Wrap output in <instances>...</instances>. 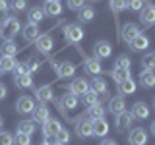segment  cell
<instances>
[{
  "label": "cell",
  "instance_id": "1",
  "mask_svg": "<svg viewBox=\"0 0 155 145\" xmlns=\"http://www.w3.org/2000/svg\"><path fill=\"white\" fill-rule=\"evenodd\" d=\"M19 31L21 23L16 16H4L0 19V37H4V41H14Z\"/></svg>",
  "mask_w": 155,
  "mask_h": 145
},
{
  "label": "cell",
  "instance_id": "2",
  "mask_svg": "<svg viewBox=\"0 0 155 145\" xmlns=\"http://www.w3.org/2000/svg\"><path fill=\"white\" fill-rule=\"evenodd\" d=\"M84 37H85V31L78 23H70V25L64 27V39L68 45H80L84 41Z\"/></svg>",
  "mask_w": 155,
  "mask_h": 145
},
{
  "label": "cell",
  "instance_id": "3",
  "mask_svg": "<svg viewBox=\"0 0 155 145\" xmlns=\"http://www.w3.org/2000/svg\"><path fill=\"white\" fill-rule=\"evenodd\" d=\"M78 50H80V54L84 56V70H85L87 76H93L95 77V76H99L101 72H103V66H101V62L97 60L95 56H87L80 47H78Z\"/></svg>",
  "mask_w": 155,
  "mask_h": 145
},
{
  "label": "cell",
  "instance_id": "4",
  "mask_svg": "<svg viewBox=\"0 0 155 145\" xmlns=\"http://www.w3.org/2000/svg\"><path fill=\"white\" fill-rule=\"evenodd\" d=\"M51 66L54 68L58 79H68V77H74L76 76V66L70 64V62H56V60H52Z\"/></svg>",
  "mask_w": 155,
  "mask_h": 145
},
{
  "label": "cell",
  "instance_id": "5",
  "mask_svg": "<svg viewBox=\"0 0 155 145\" xmlns=\"http://www.w3.org/2000/svg\"><path fill=\"white\" fill-rule=\"evenodd\" d=\"M89 91V81L84 79V77H76V79L70 81V85H68V93H74L76 97H81L84 93Z\"/></svg>",
  "mask_w": 155,
  "mask_h": 145
},
{
  "label": "cell",
  "instance_id": "6",
  "mask_svg": "<svg viewBox=\"0 0 155 145\" xmlns=\"http://www.w3.org/2000/svg\"><path fill=\"white\" fill-rule=\"evenodd\" d=\"M76 135L81 139H87L93 135V124H91L89 118H81L76 122Z\"/></svg>",
  "mask_w": 155,
  "mask_h": 145
},
{
  "label": "cell",
  "instance_id": "7",
  "mask_svg": "<svg viewBox=\"0 0 155 145\" xmlns=\"http://www.w3.org/2000/svg\"><path fill=\"white\" fill-rule=\"evenodd\" d=\"M140 21H142L143 27H151L155 25V6L151 2H147L143 6V10L140 12Z\"/></svg>",
  "mask_w": 155,
  "mask_h": 145
},
{
  "label": "cell",
  "instance_id": "8",
  "mask_svg": "<svg viewBox=\"0 0 155 145\" xmlns=\"http://www.w3.org/2000/svg\"><path fill=\"white\" fill-rule=\"evenodd\" d=\"M132 122H134V116H132V112H128V110L118 112V114H116V120H114L116 130H118V132L130 130V128H132Z\"/></svg>",
  "mask_w": 155,
  "mask_h": 145
},
{
  "label": "cell",
  "instance_id": "9",
  "mask_svg": "<svg viewBox=\"0 0 155 145\" xmlns=\"http://www.w3.org/2000/svg\"><path fill=\"white\" fill-rule=\"evenodd\" d=\"M128 143L130 145H145L147 143V132L143 128H132L128 134Z\"/></svg>",
  "mask_w": 155,
  "mask_h": 145
},
{
  "label": "cell",
  "instance_id": "10",
  "mask_svg": "<svg viewBox=\"0 0 155 145\" xmlns=\"http://www.w3.org/2000/svg\"><path fill=\"white\" fill-rule=\"evenodd\" d=\"M93 54L97 60H105V58H109L113 54V47H110L109 41H97L93 47Z\"/></svg>",
  "mask_w": 155,
  "mask_h": 145
},
{
  "label": "cell",
  "instance_id": "11",
  "mask_svg": "<svg viewBox=\"0 0 155 145\" xmlns=\"http://www.w3.org/2000/svg\"><path fill=\"white\" fill-rule=\"evenodd\" d=\"M35 47H37L39 52L48 54V52L52 50V47H54V37L52 35H39L37 41H35Z\"/></svg>",
  "mask_w": 155,
  "mask_h": 145
},
{
  "label": "cell",
  "instance_id": "12",
  "mask_svg": "<svg viewBox=\"0 0 155 145\" xmlns=\"http://www.w3.org/2000/svg\"><path fill=\"white\" fill-rule=\"evenodd\" d=\"M56 106H58L60 112L72 110V108H76V106H78V97L74 93H66V95H62L60 101H56Z\"/></svg>",
  "mask_w": 155,
  "mask_h": 145
},
{
  "label": "cell",
  "instance_id": "13",
  "mask_svg": "<svg viewBox=\"0 0 155 145\" xmlns=\"http://www.w3.org/2000/svg\"><path fill=\"white\" fill-rule=\"evenodd\" d=\"M21 35L23 39H25L27 43H35L37 41V37L41 35V29H39L37 23H25V27H21Z\"/></svg>",
  "mask_w": 155,
  "mask_h": 145
},
{
  "label": "cell",
  "instance_id": "14",
  "mask_svg": "<svg viewBox=\"0 0 155 145\" xmlns=\"http://www.w3.org/2000/svg\"><path fill=\"white\" fill-rule=\"evenodd\" d=\"M16 108H18V112H19V114H31V112H33V108H35V103H33L31 97L21 95V97L18 99V103H16Z\"/></svg>",
  "mask_w": 155,
  "mask_h": 145
},
{
  "label": "cell",
  "instance_id": "15",
  "mask_svg": "<svg viewBox=\"0 0 155 145\" xmlns=\"http://www.w3.org/2000/svg\"><path fill=\"white\" fill-rule=\"evenodd\" d=\"M35 99L39 103H48V101H54V93H52V85H41L35 89Z\"/></svg>",
  "mask_w": 155,
  "mask_h": 145
},
{
  "label": "cell",
  "instance_id": "16",
  "mask_svg": "<svg viewBox=\"0 0 155 145\" xmlns=\"http://www.w3.org/2000/svg\"><path fill=\"white\" fill-rule=\"evenodd\" d=\"M43 12H45L47 18H58L62 14V4L54 2V0H45V4H43Z\"/></svg>",
  "mask_w": 155,
  "mask_h": 145
},
{
  "label": "cell",
  "instance_id": "17",
  "mask_svg": "<svg viewBox=\"0 0 155 145\" xmlns=\"http://www.w3.org/2000/svg\"><path fill=\"white\" fill-rule=\"evenodd\" d=\"M132 116H134V120H145L149 116V106L143 103V101H138V103H134L132 106Z\"/></svg>",
  "mask_w": 155,
  "mask_h": 145
},
{
  "label": "cell",
  "instance_id": "18",
  "mask_svg": "<svg viewBox=\"0 0 155 145\" xmlns=\"http://www.w3.org/2000/svg\"><path fill=\"white\" fill-rule=\"evenodd\" d=\"M138 77H140V85H142L143 89L155 87V70H142Z\"/></svg>",
  "mask_w": 155,
  "mask_h": 145
},
{
  "label": "cell",
  "instance_id": "19",
  "mask_svg": "<svg viewBox=\"0 0 155 145\" xmlns=\"http://www.w3.org/2000/svg\"><path fill=\"white\" fill-rule=\"evenodd\" d=\"M130 45V48L132 50H136V52H140V50H145V48L149 47V39H147V35H143V33H138L132 41L128 43Z\"/></svg>",
  "mask_w": 155,
  "mask_h": 145
},
{
  "label": "cell",
  "instance_id": "20",
  "mask_svg": "<svg viewBox=\"0 0 155 145\" xmlns=\"http://www.w3.org/2000/svg\"><path fill=\"white\" fill-rule=\"evenodd\" d=\"M41 126H43V128H41V130H43V135H54L58 130L62 128V124L58 122L56 118H51V116H48V118H47Z\"/></svg>",
  "mask_w": 155,
  "mask_h": 145
},
{
  "label": "cell",
  "instance_id": "21",
  "mask_svg": "<svg viewBox=\"0 0 155 145\" xmlns=\"http://www.w3.org/2000/svg\"><path fill=\"white\" fill-rule=\"evenodd\" d=\"M138 33H140V27L136 25V23H132V21L124 23V27L120 29V39H124L126 43H130L136 35H138Z\"/></svg>",
  "mask_w": 155,
  "mask_h": 145
},
{
  "label": "cell",
  "instance_id": "22",
  "mask_svg": "<svg viewBox=\"0 0 155 145\" xmlns=\"http://www.w3.org/2000/svg\"><path fill=\"white\" fill-rule=\"evenodd\" d=\"M93 124V135L95 137H105L109 134V122L105 118H97V120H91Z\"/></svg>",
  "mask_w": 155,
  "mask_h": 145
},
{
  "label": "cell",
  "instance_id": "23",
  "mask_svg": "<svg viewBox=\"0 0 155 145\" xmlns=\"http://www.w3.org/2000/svg\"><path fill=\"white\" fill-rule=\"evenodd\" d=\"M136 87H138V83H136L132 77H126V79H122L118 83V93L122 95V97L132 95V93H136Z\"/></svg>",
  "mask_w": 155,
  "mask_h": 145
},
{
  "label": "cell",
  "instance_id": "24",
  "mask_svg": "<svg viewBox=\"0 0 155 145\" xmlns=\"http://www.w3.org/2000/svg\"><path fill=\"white\" fill-rule=\"evenodd\" d=\"M122 110H126L124 97H122V95H116V97H113V99L109 101V112L118 114V112H122Z\"/></svg>",
  "mask_w": 155,
  "mask_h": 145
},
{
  "label": "cell",
  "instance_id": "25",
  "mask_svg": "<svg viewBox=\"0 0 155 145\" xmlns=\"http://www.w3.org/2000/svg\"><path fill=\"white\" fill-rule=\"evenodd\" d=\"M31 114H33V122H35V124H43V122L48 118V108H47V105L41 103L39 106H35V108H33Z\"/></svg>",
  "mask_w": 155,
  "mask_h": 145
},
{
  "label": "cell",
  "instance_id": "26",
  "mask_svg": "<svg viewBox=\"0 0 155 145\" xmlns=\"http://www.w3.org/2000/svg\"><path fill=\"white\" fill-rule=\"evenodd\" d=\"M93 19H95V10L91 6H84V8L78 10V21L80 23H89Z\"/></svg>",
  "mask_w": 155,
  "mask_h": 145
},
{
  "label": "cell",
  "instance_id": "27",
  "mask_svg": "<svg viewBox=\"0 0 155 145\" xmlns=\"http://www.w3.org/2000/svg\"><path fill=\"white\" fill-rule=\"evenodd\" d=\"M105 106L101 105V103H97L93 106H87V110H85V116L89 120H97V118H105Z\"/></svg>",
  "mask_w": 155,
  "mask_h": 145
},
{
  "label": "cell",
  "instance_id": "28",
  "mask_svg": "<svg viewBox=\"0 0 155 145\" xmlns=\"http://www.w3.org/2000/svg\"><path fill=\"white\" fill-rule=\"evenodd\" d=\"M45 12H43V8H39V6H33L31 10H27V21L29 23H41L43 19H45Z\"/></svg>",
  "mask_w": 155,
  "mask_h": 145
},
{
  "label": "cell",
  "instance_id": "29",
  "mask_svg": "<svg viewBox=\"0 0 155 145\" xmlns=\"http://www.w3.org/2000/svg\"><path fill=\"white\" fill-rule=\"evenodd\" d=\"M14 83H16L18 89L25 91V89H31V87H33V77H31V74L18 76V77H14Z\"/></svg>",
  "mask_w": 155,
  "mask_h": 145
},
{
  "label": "cell",
  "instance_id": "30",
  "mask_svg": "<svg viewBox=\"0 0 155 145\" xmlns=\"http://www.w3.org/2000/svg\"><path fill=\"white\" fill-rule=\"evenodd\" d=\"M109 8L114 14V21L118 25V16H120V12L126 10V0H109Z\"/></svg>",
  "mask_w": 155,
  "mask_h": 145
},
{
  "label": "cell",
  "instance_id": "31",
  "mask_svg": "<svg viewBox=\"0 0 155 145\" xmlns=\"http://www.w3.org/2000/svg\"><path fill=\"white\" fill-rule=\"evenodd\" d=\"M89 89L91 91H95L97 95H105L107 93V81L103 79V77H93V81L89 83Z\"/></svg>",
  "mask_w": 155,
  "mask_h": 145
},
{
  "label": "cell",
  "instance_id": "32",
  "mask_svg": "<svg viewBox=\"0 0 155 145\" xmlns=\"http://www.w3.org/2000/svg\"><path fill=\"white\" fill-rule=\"evenodd\" d=\"M18 45L14 41H4L2 43V47H0V54L2 56H16L18 54Z\"/></svg>",
  "mask_w": 155,
  "mask_h": 145
},
{
  "label": "cell",
  "instance_id": "33",
  "mask_svg": "<svg viewBox=\"0 0 155 145\" xmlns=\"http://www.w3.org/2000/svg\"><path fill=\"white\" fill-rule=\"evenodd\" d=\"M18 132L33 135V132H35V122H33V120H21V122L18 124Z\"/></svg>",
  "mask_w": 155,
  "mask_h": 145
},
{
  "label": "cell",
  "instance_id": "34",
  "mask_svg": "<svg viewBox=\"0 0 155 145\" xmlns=\"http://www.w3.org/2000/svg\"><path fill=\"white\" fill-rule=\"evenodd\" d=\"M110 77H113L116 83H120L122 79H126V77H132V76H130V70H122V68H113V70H110Z\"/></svg>",
  "mask_w": 155,
  "mask_h": 145
},
{
  "label": "cell",
  "instance_id": "35",
  "mask_svg": "<svg viewBox=\"0 0 155 145\" xmlns=\"http://www.w3.org/2000/svg\"><path fill=\"white\" fill-rule=\"evenodd\" d=\"M81 103H84L85 106H93V105H97L99 103V95L95 93V91H87V93H84L81 95Z\"/></svg>",
  "mask_w": 155,
  "mask_h": 145
},
{
  "label": "cell",
  "instance_id": "36",
  "mask_svg": "<svg viewBox=\"0 0 155 145\" xmlns=\"http://www.w3.org/2000/svg\"><path fill=\"white\" fill-rule=\"evenodd\" d=\"M147 2H149V0H126V8L132 10V12H136V14H140Z\"/></svg>",
  "mask_w": 155,
  "mask_h": 145
},
{
  "label": "cell",
  "instance_id": "37",
  "mask_svg": "<svg viewBox=\"0 0 155 145\" xmlns=\"http://www.w3.org/2000/svg\"><path fill=\"white\" fill-rule=\"evenodd\" d=\"M0 66L4 72H12L16 66V56H0Z\"/></svg>",
  "mask_w": 155,
  "mask_h": 145
},
{
  "label": "cell",
  "instance_id": "38",
  "mask_svg": "<svg viewBox=\"0 0 155 145\" xmlns=\"http://www.w3.org/2000/svg\"><path fill=\"white\" fill-rule=\"evenodd\" d=\"M142 66H143V70H155V52H147V54H143Z\"/></svg>",
  "mask_w": 155,
  "mask_h": 145
},
{
  "label": "cell",
  "instance_id": "39",
  "mask_svg": "<svg viewBox=\"0 0 155 145\" xmlns=\"http://www.w3.org/2000/svg\"><path fill=\"white\" fill-rule=\"evenodd\" d=\"M130 66H132V60H130V56H126V54H120L116 58V62H114V68H122V70H130Z\"/></svg>",
  "mask_w": 155,
  "mask_h": 145
},
{
  "label": "cell",
  "instance_id": "40",
  "mask_svg": "<svg viewBox=\"0 0 155 145\" xmlns=\"http://www.w3.org/2000/svg\"><path fill=\"white\" fill-rule=\"evenodd\" d=\"M14 145H31V135L16 132V135H14Z\"/></svg>",
  "mask_w": 155,
  "mask_h": 145
},
{
  "label": "cell",
  "instance_id": "41",
  "mask_svg": "<svg viewBox=\"0 0 155 145\" xmlns=\"http://www.w3.org/2000/svg\"><path fill=\"white\" fill-rule=\"evenodd\" d=\"M12 74H14V77H18V76H25V74H29V68H27V62H16V66H14Z\"/></svg>",
  "mask_w": 155,
  "mask_h": 145
},
{
  "label": "cell",
  "instance_id": "42",
  "mask_svg": "<svg viewBox=\"0 0 155 145\" xmlns=\"http://www.w3.org/2000/svg\"><path fill=\"white\" fill-rule=\"evenodd\" d=\"M25 8H27V0H12V2H10V10H12L14 14L23 12Z\"/></svg>",
  "mask_w": 155,
  "mask_h": 145
},
{
  "label": "cell",
  "instance_id": "43",
  "mask_svg": "<svg viewBox=\"0 0 155 145\" xmlns=\"http://www.w3.org/2000/svg\"><path fill=\"white\" fill-rule=\"evenodd\" d=\"M54 135H56V139H58V141H60V145H64V143L70 141V132H68L64 126H62V128L58 130V132H56Z\"/></svg>",
  "mask_w": 155,
  "mask_h": 145
},
{
  "label": "cell",
  "instance_id": "44",
  "mask_svg": "<svg viewBox=\"0 0 155 145\" xmlns=\"http://www.w3.org/2000/svg\"><path fill=\"white\" fill-rule=\"evenodd\" d=\"M27 62V68H29V74H35V72H39V68H41V62H39L37 56H31Z\"/></svg>",
  "mask_w": 155,
  "mask_h": 145
},
{
  "label": "cell",
  "instance_id": "45",
  "mask_svg": "<svg viewBox=\"0 0 155 145\" xmlns=\"http://www.w3.org/2000/svg\"><path fill=\"white\" fill-rule=\"evenodd\" d=\"M0 145H14V135L10 132H2L0 130Z\"/></svg>",
  "mask_w": 155,
  "mask_h": 145
},
{
  "label": "cell",
  "instance_id": "46",
  "mask_svg": "<svg viewBox=\"0 0 155 145\" xmlns=\"http://www.w3.org/2000/svg\"><path fill=\"white\" fill-rule=\"evenodd\" d=\"M85 2H87V0H68V8L74 10V12H78L80 8L85 6Z\"/></svg>",
  "mask_w": 155,
  "mask_h": 145
},
{
  "label": "cell",
  "instance_id": "47",
  "mask_svg": "<svg viewBox=\"0 0 155 145\" xmlns=\"http://www.w3.org/2000/svg\"><path fill=\"white\" fill-rule=\"evenodd\" d=\"M43 145H60V141L56 139V135H45V139H43Z\"/></svg>",
  "mask_w": 155,
  "mask_h": 145
},
{
  "label": "cell",
  "instance_id": "48",
  "mask_svg": "<svg viewBox=\"0 0 155 145\" xmlns=\"http://www.w3.org/2000/svg\"><path fill=\"white\" fill-rule=\"evenodd\" d=\"M8 10H10V2H8V0H0V14L4 16Z\"/></svg>",
  "mask_w": 155,
  "mask_h": 145
},
{
  "label": "cell",
  "instance_id": "49",
  "mask_svg": "<svg viewBox=\"0 0 155 145\" xmlns=\"http://www.w3.org/2000/svg\"><path fill=\"white\" fill-rule=\"evenodd\" d=\"M6 95H8L6 85H4V83H0V101H2V99H6Z\"/></svg>",
  "mask_w": 155,
  "mask_h": 145
},
{
  "label": "cell",
  "instance_id": "50",
  "mask_svg": "<svg viewBox=\"0 0 155 145\" xmlns=\"http://www.w3.org/2000/svg\"><path fill=\"white\" fill-rule=\"evenodd\" d=\"M99 145H118V143H116L114 139H103V141H101Z\"/></svg>",
  "mask_w": 155,
  "mask_h": 145
},
{
  "label": "cell",
  "instance_id": "51",
  "mask_svg": "<svg viewBox=\"0 0 155 145\" xmlns=\"http://www.w3.org/2000/svg\"><path fill=\"white\" fill-rule=\"evenodd\" d=\"M149 132H151V134L155 135V120H153V122H151V124H149Z\"/></svg>",
  "mask_w": 155,
  "mask_h": 145
},
{
  "label": "cell",
  "instance_id": "52",
  "mask_svg": "<svg viewBox=\"0 0 155 145\" xmlns=\"http://www.w3.org/2000/svg\"><path fill=\"white\" fill-rule=\"evenodd\" d=\"M2 126H4V118L0 116V130H2Z\"/></svg>",
  "mask_w": 155,
  "mask_h": 145
},
{
  "label": "cell",
  "instance_id": "53",
  "mask_svg": "<svg viewBox=\"0 0 155 145\" xmlns=\"http://www.w3.org/2000/svg\"><path fill=\"white\" fill-rule=\"evenodd\" d=\"M4 74V70H2V66H0V76H2Z\"/></svg>",
  "mask_w": 155,
  "mask_h": 145
},
{
  "label": "cell",
  "instance_id": "54",
  "mask_svg": "<svg viewBox=\"0 0 155 145\" xmlns=\"http://www.w3.org/2000/svg\"><path fill=\"white\" fill-rule=\"evenodd\" d=\"M91 2H99V0H91Z\"/></svg>",
  "mask_w": 155,
  "mask_h": 145
},
{
  "label": "cell",
  "instance_id": "55",
  "mask_svg": "<svg viewBox=\"0 0 155 145\" xmlns=\"http://www.w3.org/2000/svg\"><path fill=\"white\" fill-rule=\"evenodd\" d=\"M54 2H60V0H54Z\"/></svg>",
  "mask_w": 155,
  "mask_h": 145
},
{
  "label": "cell",
  "instance_id": "56",
  "mask_svg": "<svg viewBox=\"0 0 155 145\" xmlns=\"http://www.w3.org/2000/svg\"><path fill=\"white\" fill-rule=\"evenodd\" d=\"M153 106H155V101H153Z\"/></svg>",
  "mask_w": 155,
  "mask_h": 145
}]
</instances>
